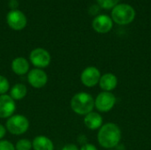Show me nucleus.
Masks as SVG:
<instances>
[{
	"label": "nucleus",
	"instance_id": "nucleus-4",
	"mask_svg": "<svg viewBox=\"0 0 151 150\" xmlns=\"http://www.w3.org/2000/svg\"><path fill=\"white\" fill-rule=\"evenodd\" d=\"M6 130L13 135H21L27 132L29 121L27 117L20 114H13L5 123Z\"/></svg>",
	"mask_w": 151,
	"mask_h": 150
},
{
	"label": "nucleus",
	"instance_id": "nucleus-24",
	"mask_svg": "<svg viewBox=\"0 0 151 150\" xmlns=\"http://www.w3.org/2000/svg\"><path fill=\"white\" fill-rule=\"evenodd\" d=\"M19 3L17 0H10L9 2V6L12 8V10H16V8L18 7Z\"/></svg>",
	"mask_w": 151,
	"mask_h": 150
},
{
	"label": "nucleus",
	"instance_id": "nucleus-26",
	"mask_svg": "<svg viewBox=\"0 0 151 150\" xmlns=\"http://www.w3.org/2000/svg\"><path fill=\"white\" fill-rule=\"evenodd\" d=\"M108 150H116V149H108Z\"/></svg>",
	"mask_w": 151,
	"mask_h": 150
},
{
	"label": "nucleus",
	"instance_id": "nucleus-25",
	"mask_svg": "<svg viewBox=\"0 0 151 150\" xmlns=\"http://www.w3.org/2000/svg\"><path fill=\"white\" fill-rule=\"evenodd\" d=\"M115 149H116V150H125V146H124V145H122L121 143H119V144Z\"/></svg>",
	"mask_w": 151,
	"mask_h": 150
},
{
	"label": "nucleus",
	"instance_id": "nucleus-12",
	"mask_svg": "<svg viewBox=\"0 0 151 150\" xmlns=\"http://www.w3.org/2000/svg\"><path fill=\"white\" fill-rule=\"evenodd\" d=\"M118 77L111 72L104 73L99 80V87L104 92H111L118 86Z\"/></svg>",
	"mask_w": 151,
	"mask_h": 150
},
{
	"label": "nucleus",
	"instance_id": "nucleus-15",
	"mask_svg": "<svg viewBox=\"0 0 151 150\" xmlns=\"http://www.w3.org/2000/svg\"><path fill=\"white\" fill-rule=\"evenodd\" d=\"M32 149L34 150H54V144L50 138L44 135H38L32 141Z\"/></svg>",
	"mask_w": 151,
	"mask_h": 150
},
{
	"label": "nucleus",
	"instance_id": "nucleus-11",
	"mask_svg": "<svg viewBox=\"0 0 151 150\" xmlns=\"http://www.w3.org/2000/svg\"><path fill=\"white\" fill-rule=\"evenodd\" d=\"M92 27L96 32L99 34H106L111 30L113 27V21L110 16L106 14H101L93 19Z\"/></svg>",
	"mask_w": 151,
	"mask_h": 150
},
{
	"label": "nucleus",
	"instance_id": "nucleus-2",
	"mask_svg": "<svg viewBox=\"0 0 151 150\" xmlns=\"http://www.w3.org/2000/svg\"><path fill=\"white\" fill-rule=\"evenodd\" d=\"M70 106L74 113L80 116H86L93 111L95 108V99L87 92H79L72 97Z\"/></svg>",
	"mask_w": 151,
	"mask_h": 150
},
{
	"label": "nucleus",
	"instance_id": "nucleus-17",
	"mask_svg": "<svg viewBox=\"0 0 151 150\" xmlns=\"http://www.w3.org/2000/svg\"><path fill=\"white\" fill-rule=\"evenodd\" d=\"M16 150H31L32 149V141L27 139L19 140L15 144Z\"/></svg>",
	"mask_w": 151,
	"mask_h": 150
},
{
	"label": "nucleus",
	"instance_id": "nucleus-19",
	"mask_svg": "<svg viewBox=\"0 0 151 150\" xmlns=\"http://www.w3.org/2000/svg\"><path fill=\"white\" fill-rule=\"evenodd\" d=\"M9 89H10V83L8 80L4 76L0 75V95H5Z\"/></svg>",
	"mask_w": 151,
	"mask_h": 150
},
{
	"label": "nucleus",
	"instance_id": "nucleus-23",
	"mask_svg": "<svg viewBox=\"0 0 151 150\" xmlns=\"http://www.w3.org/2000/svg\"><path fill=\"white\" fill-rule=\"evenodd\" d=\"M6 128H5V126H4L3 125H1L0 124V141L5 136V134H6Z\"/></svg>",
	"mask_w": 151,
	"mask_h": 150
},
{
	"label": "nucleus",
	"instance_id": "nucleus-8",
	"mask_svg": "<svg viewBox=\"0 0 151 150\" xmlns=\"http://www.w3.org/2000/svg\"><path fill=\"white\" fill-rule=\"evenodd\" d=\"M6 21L9 27L16 31L22 30L27 26V17L19 10H12L6 16Z\"/></svg>",
	"mask_w": 151,
	"mask_h": 150
},
{
	"label": "nucleus",
	"instance_id": "nucleus-3",
	"mask_svg": "<svg viewBox=\"0 0 151 150\" xmlns=\"http://www.w3.org/2000/svg\"><path fill=\"white\" fill-rule=\"evenodd\" d=\"M134 18L135 11L127 4H119L112 9L111 19L118 25H128L134 21Z\"/></svg>",
	"mask_w": 151,
	"mask_h": 150
},
{
	"label": "nucleus",
	"instance_id": "nucleus-1",
	"mask_svg": "<svg viewBox=\"0 0 151 150\" xmlns=\"http://www.w3.org/2000/svg\"><path fill=\"white\" fill-rule=\"evenodd\" d=\"M122 132L115 123L104 124L97 133V141L99 145L106 149H115L121 141Z\"/></svg>",
	"mask_w": 151,
	"mask_h": 150
},
{
	"label": "nucleus",
	"instance_id": "nucleus-5",
	"mask_svg": "<svg viewBox=\"0 0 151 150\" xmlns=\"http://www.w3.org/2000/svg\"><path fill=\"white\" fill-rule=\"evenodd\" d=\"M117 103L116 96L111 92L102 91L95 99V108L99 112L111 111Z\"/></svg>",
	"mask_w": 151,
	"mask_h": 150
},
{
	"label": "nucleus",
	"instance_id": "nucleus-9",
	"mask_svg": "<svg viewBox=\"0 0 151 150\" xmlns=\"http://www.w3.org/2000/svg\"><path fill=\"white\" fill-rule=\"evenodd\" d=\"M27 82L34 88H42L48 82V75L42 69H32L27 73Z\"/></svg>",
	"mask_w": 151,
	"mask_h": 150
},
{
	"label": "nucleus",
	"instance_id": "nucleus-10",
	"mask_svg": "<svg viewBox=\"0 0 151 150\" xmlns=\"http://www.w3.org/2000/svg\"><path fill=\"white\" fill-rule=\"evenodd\" d=\"M16 111L15 101L9 95H0V118H9Z\"/></svg>",
	"mask_w": 151,
	"mask_h": 150
},
{
	"label": "nucleus",
	"instance_id": "nucleus-7",
	"mask_svg": "<svg viewBox=\"0 0 151 150\" xmlns=\"http://www.w3.org/2000/svg\"><path fill=\"white\" fill-rule=\"evenodd\" d=\"M102 74L96 66H88L81 73V81L87 88H94L99 83Z\"/></svg>",
	"mask_w": 151,
	"mask_h": 150
},
{
	"label": "nucleus",
	"instance_id": "nucleus-16",
	"mask_svg": "<svg viewBox=\"0 0 151 150\" xmlns=\"http://www.w3.org/2000/svg\"><path fill=\"white\" fill-rule=\"evenodd\" d=\"M27 94V88L24 84L21 83H17L14 86L12 87L10 90V96L14 100V101H19L25 98V96Z\"/></svg>",
	"mask_w": 151,
	"mask_h": 150
},
{
	"label": "nucleus",
	"instance_id": "nucleus-18",
	"mask_svg": "<svg viewBox=\"0 0 151 150\" xmlns=\"http://www.w3.org/2000/svg\"><path fill=\"white\" fill-rule=\"evenodd\" d=\"M119 2V0H97L98 4L104 9H113Z\"/></svg>",
	"mask_w": 151,
	"mask_h": 150
},
{
	"label": "nucleus",
	"instance_id": "nucleus-21",
	"mask_svg": "<svg viewBox=\"0 0 151 150\" xmlns=\"http://www.w3.org/2000/svg\"><path fill=\"white\" fill-rule=\"evenodd\" d=\"M80 150H98L96 149V147L94 144L91 143H86L84 145L81 146V148L80 149Z\"/></svg>",
	"mask_w": 151,
	"mask_h": 150
},
{
	"label": "nucleus",
	"instance_id": "nucleus-13",
	"mask_svg": "<svg viewBox=\"0 0 151 150\" xmlns=\"http://www.w3.org/2000/svg\"><path fill=\"white\" fill-rule=\"evenodd\" d=\"M104 118L98 112L91 111L86 116H84V125L89 130L95 131L99 130L104 125Z\"/></svg>",
	"mask_w": 151,
	"mask_h": 150
},
{
	"label": "nucleus",
	"instance_id": "nucleus-14",
	"mask_svg": "<svg viewBox=\"0 0 151 150\" xmlns=\"http://www.w3.org/2000/svg\"><path fill=\"white\" fill-rule=\"evenodd\" d=\"M12 71L17 75H25L29 72V63L23 57H18L12 61Z\"/></svg>",
	"mask_w": 151,
	"mask_h": 150
},
{
	"label": "nucleus",
	"instance_id": "nucleus-22",
	"mask_svg": "<svg viewBox=\"0 0 151 150\" xmlns=\"http://www.w3.org/2000/svg\"><path fill=\"white\" fill-rule=\"evenodd\" d=\"M61 150H80L78 147L74 144H66L65 145Z\"/></svg>",
	"mask_w": 151,
	"mask_h": 150
},
{
	"label": "nucleus",
	"instance_id": "nucleus-6",
	"mask_svg": "<svg viewBox=\"0 0 151 150\" xmlns=\"http://www.w3.org/2000/svg\"><path fill=\"white\" fill-rule=\"evenodd\" d=\"M29 60L35 68L43 69L50 65L51 61L50 54L48 50L42 48L34 49L29 55Z\"/></svg>",
	"mask_w": 151,
	"mask_h": 150
},
{
	"label": "nucleus",
	"instance_id": "nucleus-20",
	"mask_svg": "<svg viewBox=\"0 0 151 150\" xmlns=\"http://www.w3.org/2000/svg\"><path fill=\"white\" fill-rule=\"evenodd\" d=\"M0 150H16L15 146L9 141L1 140L0 141Z\"/></svg>",
	"mask_w": 151,
	"mask_h": 150
}]
</instances>
